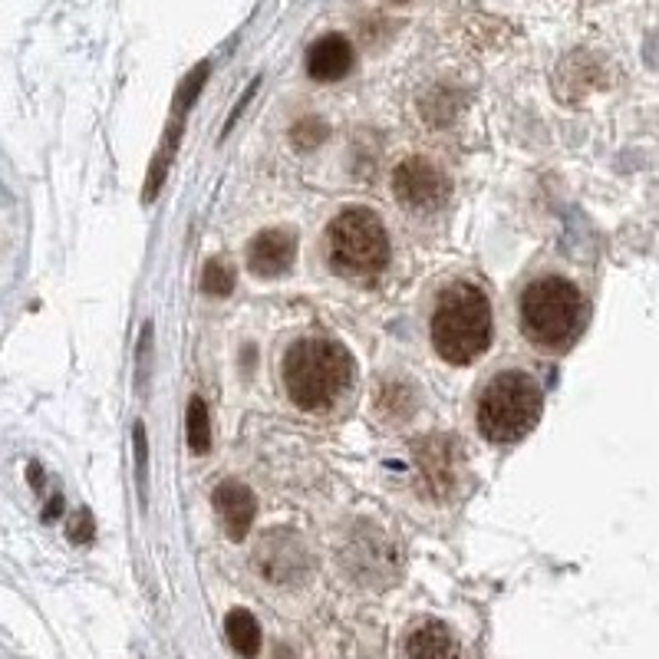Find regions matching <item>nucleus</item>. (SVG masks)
I'll use <instances>...</instances> for the list:
<instances>
[{
  "instance_id": "obj_21",
  "label": "nucleus",
  "mask_w": 659,
  "mask_h": 659,
  "mask_svg": "<svg viewBox=\"0 0 659 659\" xmlns=\"http://www.w3.org/2000/svg\"><path fill=\"white\" fill-rule=\"evenodd\" d=\"M290 139H294L297 149H313V146H320V142L326 139V126H323L316 116H307V120H300V123L294 126Z\"/></svg>"
},
{
  "instance_id": "obj_6",
  "label": "nucleus",
  "mask_w": 659,
  "mask_h": 659,
  "mask_svg": "<svg viewBox=\"0 0 659 659\" xmlns=\"http://www.w3.org/2000/svg\"><path fill=\"white\" fill-rule=\"evenodd\" d=\"M254 568L264 581L277 587H294L310 574V551L297 531L274 527L254 547Z\"/></svg>"
},
{
  "instance_id": "obj_25",
  "label": "nucleus",
  "mask_w": 659,
  "mask_h": 659,
  "mask_svg": "<svg viewBox=\"0 0 659 659\" xmlns=\"http://www.w3.org/2000/svg\"><path fill=\"white\" fill-rule=\"evenodd\" d=\"M393 4H406V0H393Z\"/></svg>"
},
{
  "instance_id": "obj_20",
  "label": "nucleus",
  "mask_w": 659,
  "mask_h": 659,
  "mask_svg": "<svg viewBox=\"0 0 659 659\" xmlns=\"http://www.w3.org/2000/svg\"><path fill=\"white\" fill-rule=\"evenodd\" d=\"M201 290L208 297H228L235 290V271L225 261H208L201 274Z\"/></svg>"
},
{
  "instance_id": "obj_1",
  "label": "nucleus",
  "mask_w": 659,
  "mask_h": 659,
  "mask_svg": "<svg viewBox=\"0 0 659 659\" xmlns=\"http://www.w3.org/2000/svg\"><path fill=\"white\" fill-rule=\"evenodd\" d=\"M492 344V307L475 284H452L432 310V347L452 366L475 363Z\"/></svg>"
},
{
  "instance_id": "obj_15",
  "label": "nucleus",
  "mask_w": 659,
  "mask_h": 659,
  "mask_svg": "<svg viewBox=\"0 0 659 659\" xmlns=\"http://www.w3.org/2000/svg\"><path fill=\"white\" fill-rule=\"evenodd\" d=\"M419 109H422V120L428 126H449L462 113V92L456 86H432L422 96Z\"/></svg>"
},
{
  "instance_id": "obj_12",
  "label": "nucleus",
  "mask_w": 659,
  "mask_h": 659,
  "mask_svg": "<svg viewBox=\"0 0 659 659\" xmlns=\"http://www.w3.org/2000/svg\"><path fill=\"white\" fill-rule=\"evenodd\" d=\"M353 43L344 34H326L307 50V73L316 83H337L353 70Z\"/></svg>"
},
{
  "instance_id": "obj_14",
  "label": "nucleus",
  "mask_w": 659,
  "mask_h": 659,
  "mask_svg": "<svg viewBox=\"0 0 659 659\" xmlns=\"http://www.w3.org/2000/svg\"><path fill=\"white\" fill-rule=\"evenodd\" d=\"M182 126H185V120L175 116V120L169 123V129H165V139H162V146H159V152H156V159H152V165H149V178H146V191H142L146 201H156L159 191H162V185H165V178H169V169H172V162H175L178 139H182Z\"/></svg>"
},
{
  "instance_id": "obj_19",
  "label": "nucleus",
  "mask_w": 659,
  "mask_h": 659,
  "mask_svg": "<svg viewBox=\"0 0 659 659\" xmlns=\"http://www.w3.org/2000/svg\"><path fill=\"white\" fill-rule=\"evenodd\" d=\"M208 73H211V66L208 63H198L185 79H182V86H178V92H175V109L172 113L178 116V120H185L188 116V109L195 105V99L201 96V89H204V79H208Z\"/></svg>"
},
{
  "instance_id": "obj_8",
  "label": "nucleus",
  "mask_w": 659,
  "mask_h": 659,
  "mask_svg": "<svg viewBox=\"0 0 659 659\" xmlns=\"http://www.w3.org/2000/svg\"><path fill=\"white\" fill-rule=\"evenodd\" d=\"M449 175L422 156L402 159L393 172V195L409 211H432L449 198Z\"/></svg>"
},
{
  "instance_id": "obj_16",
  "label": "nucleus",
  "mask_w": 659,
  "mask_h": 659,
  "mask_svg": "<svg viewBox=\"0 0 659 659\" xmlns=\"http://www.w3.org/2000/svg\"><path fill=\"white\" fill-rule=\"evenodd\" d=\"M225 633H228V643L238 649V656L245 659H254L261 652V626L254 620V613L248 610H232L228 620H225Z\"/></svg>"
},
{
  "instance_id": "obj_17",
  "label": "nucleus",
  "mask_w": 659,
  "mask_h": 659,
  "mask_svg": "<svg viewBox=\"0 0 659 659\" xmlns=\"http://www.w3.org/2000/svg\"><path fill=\"white\" fill-rule=\"evenodd\" d=\"M185 435H188V449L195 456H208L211 449V419H208V406L201 396L188 399V412H185Z\"/></svg>"
},
{
  "instance_id": "obj_3",
  "label": "nucleus",
  "mask_w": 659,
  "mask_h": 659,
  "mask_svg": "<svg viewBox=\"0 0 659 659\" xmlns=\"http://www.w3.org/2000/svg\"><path fill=\"white\" fill-rule=\"evenodd\" d=\"M584 323V297L564 277H540L521 294V326L534 347L561 350Z\"/></svg>"
},
{
  "instance_id": "obj_10",
  "label": "nucleus",
  "mask_w": 659,
  "mask_h": 659,
  "mask_svg": "<svg viewBox=\"0 0 659 659\" xmlns=\"http://www.w3.org/2000/svg\"><path fill=\"white\" fill-rule=\"evenodd\" d=\"M211 505H214V514H217V524L225 527V534L232 540H245L251 524H254V514H258V501H254V492L241 482H222L211 495Z\"/></svg>"
},
{
  "instance_id": "obj_7",
  "label": "nucleus",
  "mask_w": 659,
  "mask_h": 659,
  "mask_svg": "<svg viewBox=\"0 0 659 659\" xmlns=\"http://www.w3.org/2000/svg\"><path fill=\"white\" fill-rule=\"evenodd\" d=\"M344 568L350 571V577H353L357 584L383 587V584H389V581L396 577L399 558H396V551H393L389 537H386L380 527L360 524V527L347 537Z\"/></svg>"
},
{
  "instance_id": "obj_2",
  "label": "nucleus",
  "mask_w": 659,
  "mask_h": 659,
  "mask_svg": "<svg viewBox=\"0 0 659 659\" xmlns=\"http://www.w3.org/2000/svg\"><path fill=\"white\" fill-rule=\"evenodd\" d=\"M353 380L350 353L334 340H297L284 357V386L287 396L307 409L323 412L334 406Z\"/></svg>"
},
{
  "instance_id": "obj_18",
  "label": "nucleus",
  "mask_w": 659,
  "mask_h": 659,
  "mask_svg": "<svg viewBox=\"0 0 659 659\" xmlns=\"http://www.w3.org/2000/svg\"><path fill=\"white\" fill-rule=\"evenodd\" d=\"M376 409H380V415H386V419H406V415L415 409L412 389H409L406 383H386V386H380V393H376Z\"/></svg>"
},
{
  "instance_id": "obj_22",
  "label": "nucleus",
  "mask_w": 659,
  "mask_h": 659,
  "mask_svg": "<svg viewBox=\"0 0 659 659\" xmlns=\"http://www.w3.org/2000/svg\"><path fill=\"white\" fill-rule=\"evenodd\" d=\"M133 449H136V475H139V488L146 492V465H149V443H146V425L136 422L133 425Z\"/></svg>"
},
{
  "instance_id": "obj_13",
  "label": "nucleus",
  "mask_w": 659,
  "mask_h": 659,
  "mask_svg": "<svg viewBox=\"0 0 659 659\" xmlns=\"http://www.w3.org/2000/svg\"><path fill=\"white\" fill-rule=\"evenodd\" d=\"M402 659H459V643L438 620H425L409 630L402 643Z\"/></svg>"
},
{
  "instance_id": "obj_11",
  "label": "nucleus",
  "mask_w": 659,
  "mask_h": 659,
  "mask_svg": "<svg viewBox=\"0 0 659 659\" xmlns=\"http://www.w3.org/2000/svg\"><path fill=\"white\" fill-rule=\"evenodd\" d=\"M294 258H297V238L287 228H268L248 248V268L258 277L287 274L294 268Z\"/></svg>"
},
{
  "instance_id": "obj_4",
  "label": "nucleus",
  "mask_w": 659,
  "mask_h": 659,
  "mask_svg": "<svg viewBox=\"0 0 659 659\" xmlns=\"http://www.w3.org/2000/svg\"><path fill=\"white\" fill-rule=\"evenodd\" d=\"M540 409H544L540 386L527 373L508 370V373H498L482 389L475 419H478V428L485 438L508 446V443L524 438L537 425Z\"/></svg>"
},
{
  "instance_id": "obj_23",
  "label": "nucleus",
  "mask_w": 659,
  "mask_h": 659,
  "mask_svg": "<svg viewBox=\"0 0 659 659\" xmlns=\"http://www.w3.org/2000/svg\"><path fill=\"white\" fill-rule=\"evenodd\" d=\"M92 534H96V524H92L89 511H86V508H79V511L70 518V540L86 544V540H92Z\"/></svg>"
},
{
  "instance_id": "obj_24",
  "label": "nucleus",
  "mask_w": 659,
  "mask_h": 659,
  "mask_svg": "<svg viewBox=\"0 0 659 659\" xmlns=\"http://www.w3.org/2000/svg\"><path fill=\"white\" fill-rule=\"evenodd\" d=\"M27 475H30V485L40 492V488H43V472H40V465H37V462H30V465H27Z\"/></svg>"
},
{
  "instance_id": "obj_9",
  "label": "nucleus",
  "mask_w": 659,
  "mask_h": 659,
  "mask_svg": "<svg viewBox=\"0 0 659 659\" xmlns=\"http://www.w3.org/2000/svg\"><path fill=\"white\" fill-rule=\"evenodd\" d=\"M459 446L449 435H432L419 446V472L435 498H446L459 485Z\"/></svg>"
},
{
  "instance_id": "obj_5",
  "label": "nucleus",
  "mask_w": 659,
  "mask_h": 659,
  "mask_svg": "<svg viewBox=\"0 0 659 659\" xmlns=\"http://www.w3.org/2000/svg\"><path fill=\"white\" fill-rule=\"evenodd\" d=\"M326 261L344 277H376L389 264V235L370 208H347L326 228Z\"/></svg>"
}]
</instances>
